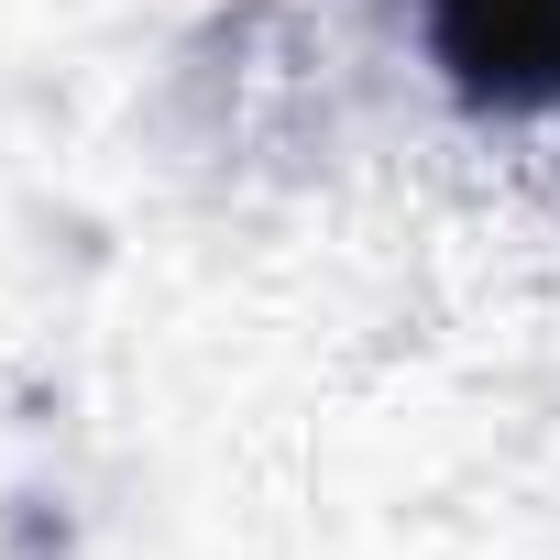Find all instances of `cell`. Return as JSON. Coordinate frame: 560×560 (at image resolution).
Returning a JSON list of instances; mask_svg holds the SVG:
<instances>
[{
    "label": "cell",
    "instance_id": "cell-1",
    "mask_svg": "<svg viewBox=\"0 0 560 560\" xmlns=\"http://www.w3.org/2000/svg\"><path fill=\"white\" fill-rule=\"evenodd\" d=\"M429 56L462 110H549L560 100V0H418Z\"/></svg>",
    "mask_w": 560,
    "mask_h": 560
}]
</instances>
